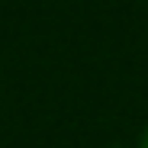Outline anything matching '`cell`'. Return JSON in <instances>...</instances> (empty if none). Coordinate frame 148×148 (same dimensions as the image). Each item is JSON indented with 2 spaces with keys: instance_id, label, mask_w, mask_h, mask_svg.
<instances>
[{
  "instance_id": "6da1fadb",
  "label": "cell",
  "mask_w": 148,
  "mask_h": 148,
  "mask_svg": "<svg viewBox=\"0 0 148 148\" xmlns=\"http://www.w3.org/2000/svg\"><path fill=\"white\" fill-rule=\"evenodd\" d=\"M142 148H148V129H145V135H142Z\"/></svg>"
}]
</instances>
